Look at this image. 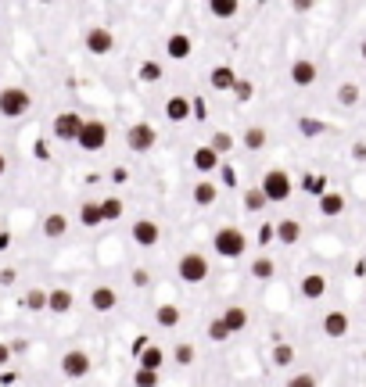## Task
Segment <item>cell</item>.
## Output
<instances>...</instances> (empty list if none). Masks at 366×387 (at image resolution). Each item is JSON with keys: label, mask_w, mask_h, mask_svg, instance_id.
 <instances>
[{"label": "cell", "mask_w": 366, "mask_h": 387, "mask_svg": "<svg viewBox=\"0 0 366 387\" xmlns=\"http://www.w3.org/2000/svg\"><path fill=\"white\" fill-rule=\"evenodd\" d=\"M316 76H319V69H316L313 61H294V64H291V83H294V86H313Z\"/></svg>", "instance_id": "4fadbf2b"}, {"label": "cell", "mask_w": 366, "mask_h": 387, "mask_svg": "<svg viewBox=\"0 0 366 387\" xmlns=\"http://www.w3.org/2000/svg\"><path fill=\"white\" fill-rule=\"evenodd\" d=\"M208 337H212V341H226V337H230L226 322H223V319H212V322H208Z\"/></svg>", "instance_id": "74e56055"}, {"label": "cell", "mask_w": 366, "mask_h": 387, "mask_svg": "<svg viewBox=\"0 0 366 387\" xmlns=\"http://www.w3.org/2000/svg\"><path fill=\"white\" fill-rule=\"evenodd\" d=\"M319 212L323 215H341L344 212V198H341V194H334V190H327L319 198Z\"/></svg>", "instance_id": "484cf974"}, {"label": "cell", "mask_w": 366, "mask_h": 387, "mask_svg": "<svg viewBox=\"0 0 366 387\" xmlns=\"http://www.w3.org/2000/svg\"><path fill=\"white\" fill-rule=\"evenodd\" d=\"M172 359H176L180 366H190V362H194V348H190V344H180V348H176V355H172Z\"/></svg>", "instance_id": "ab89813d"}, {"label": "cell", "mask_w": 366, "mask_h": 387, "mask_svg": "<svg viewBox=\"0 0 366 387\" xmlns=\"http://www.w3.org/2000/svg\"><path fill=\"white\" fill-rule=\"evenodd\" d=\"M258 187H263L266 201H288V198H291V190H294V183H291V176H288L284 169H269Z\"/></svg>", "instance_id": "3957f363"}, {"label": "cell", "mask_w": 366, "mask_h": 387, "mask_svg": "<svg viewBox=\"0 0 366 387\" xmlns=\"http://www.w3.org/2000/svg\"><path fill=\"white\" fill-rule=\"evenodd\" d=\"M155 319H158V327H176V322H180V309L176 305H158Z\"/></svg>", "instance_id": "4316f807"}, {"label": "cell", "mask_w": 366, "mask_h": 387, "mask_svg": "<svg viewBox=\"0 0 366 387\" xmlns=\"http://www.w3.org/2000/svg\"><path fill=\"white\" fill-rule=\"evenodd\" d=\"M72 301H76V298H72V291L58 287V291H51V305H47V309H51V312H58V316H65V312L72 309Z\"/></svg>", "instance_id": "d4e9b609"}, {"label": "cell", "mask_w": 366, "mask_h": 387, "mask_svg": "<svg viewBox=\"0 0 366 387\" xmlns=\"http://www.w3.org/2000/svg\"><path fill=\"white\" fill-rule=\"evenodd\" d=\"M294 359V348H291V344H276V348H273V362L276 366H288Z\"/></svg>", "instance_id": "d590c367"}, {"label": "cell", "mask_w": 366, "mask_h": 387, "mask_svg": "<svg viewBox=\"0 0 366 387\" xmlns=\"http://www.w3.org/2000/svg\"><path fill=\"white\" fill-rule=\"evenodd\" d=\"M101 212H104V223H115L119 215H122V201L119 198H104L101 201Z\"/></svg>", "instance_id": "4dcf8cb0"}, {"label": "cell", "mask_w": 366, "mask_h": 387, "mask_svg": "<svg viewBox=\"0 0 366 387\" xmlns=\"http://www.w3.org/2000/svg\"><path fill=\"white\" fill-rule=\"evenodd\" d=\"M86 51H90V54H108V51H112L115 47V36H112V29H104V26H97V29H90V33H86Z\"/></svg>", "instance_id": "9c48e42d"}, {"label": "cell", "mask_w": 366, "mask_h": 387, "mask_svg": "<svg viewBox=\"0 0 366 387\" xmlns=\"http://www.w3.org/2000/svg\"><path fill=\"white\" fill-rule=\"evenodd\" d=\"M319 187H323V180H319V176H316V180H313V176L306 180V190H309V194H323Z\"/></svg>", "instance_id": "ee69618b"}, {"label": "cell", "mask_w": 366, "mask_h": 387, "mask_svg": "<svg viewBox=\"0 0 366 387\" xmlns=\"http://www.w3.org/2000/svg\"><path fill=\"white\" fill-rule=\"evenodd\" d=\"M194 169H201V172H212L215 165H219V155H215V150L212 147H198V150H194Z\"/></svg>", "instance_id": "603a6c76"}, {"label": "cell", "mask_w": 366, "mask_h": 387, "mask_svg": "<svg viewBox=\"0 0 366 387\" xmlns=\"http://www.w3.org/2000/svg\"><path fill=\"white\" fill-rule=\"evenodd\" d=\"M165 115H169V122H187L194 115V101H187V97H169Z\"/></svg>", "instance_id": "8fae6325"}, {"label": "cell", "mask_w": 366, "mask_h": 387, "mask_svg": "<svg viewBox=\"0 0 366 387\" xmlns=\"http://www.w3.org/2000/svg\"><path fill=\"white\" fill-rule=\"evenodd\" d=\"M269 201H266V194H263V187H255V190H248L244 194V208L248 212H258V208H266Z\"/></svg>", "instance_id": "83f0119b"}, {"label": "cell", "mask_w": 366, "mask_h": 387, "mask_svg": "<svg viewBox=\"0 0 366 387\" xmlns=\"http://www.w3.org/2000/svg\"><path fill=\"white\" fill-rule=\"evenodd\" d=\"M155 140H158V133H155V126H147V122H137V126H129V133H126V144H129V150H151L155 147Z\"/></svg>", "instance_id": "5b68a950"}, {"label": "cell", "mask_w": 366, "mask_h": 387, "mask_svg": "<svg viewBox=\"0 0 366 387\" xmlns=\"http://www.w3.org/2000/svg\"><path fill=\"white\" fill-rule=\"evenodd\" d=\"M176 273H180L183 284H201V280L208 276V258H205V255H198V251H187V255L180 258Z\"/></svg>", "instance_id": "277c9868"}, {"label": "cell", "mask_w": 366, "mask_h": 387, "mask_svg": "<svg viewBox=\"0 0 366 387\" xmlns=\"http://www.w3.org/2000/svg\"><path fill=\"white\" fill-rule=\"evenodd\" d=\"M15 280H18V273H15V269H0V284H4V287H11Z\"/></svg>", "instance_id": "7bdbcfd3"}, {"label": "cell", "mask_w": 366, "mask_h": 387, "mask_svg": "<svg viewBox=\"0 0 366 387\" xmlns=\"http://www.w3.org/2000/svg\"><path fill=\"white\" fill-rule=\"evenodd\" d=\"M79 223H83V226H90V230L101 226V223H104L101 201H83V205H79Z\"/></svg>", "instance_id": "e0dca14e"}, {"label": "cell", "mask_w": 366, "mask_h": 387, "mask_svg": "<svg viewBox=\"0 0 366 387\" xmlns=\"http://www.w3.org/2000/svg\"><path fill=\"white\" fill-rule=\"evenodd\" d=\"M61 373L65 377H69V380H83L86 373H90V355H86V352H65L61 355Z\"/></svg>", "instance_id": "8992f818"}, {"label": "cell", "mask_w": 366, "mask_h": 387, "mask_svg": "<svg viewBox=\"0 0 366 387\" xmlns=\"http://www.w3.org/2000/svg\"><path fill=\"white\" fill-rule=\"evenodd\" d=\"M208 11L219 15V18H233V15H237V0H212Z\"/></svg>", "instance_id": "f1b7e54d"}, {"label": "cell", "mask_w": 366, "mask_h": 387, "mask_svg": "<svg viewBox=\"0 0 366 387\" xmlns=\"http://www.w3.org/2000/svg\"><path fill=\"white\" fill-rule=\"evenodd\" d=\"M140 79H144V83H158V79H162V64H158V61H144V64H140Z\"/></svg>", "instance_id": "836d02e7"}, {"label": "cell", "mask_w": 366, "mask_h": 387, "mask_svg": "<svg viewBox=\"0 0 366 387\" xmlns=\"http://www.w3.org/2000/svg\"><path fill=\"white\" fill-rule=\"evenodd\" d=\"M273 258H255V262H251V276H258V280H269L273 276Z\"/></svg>", "instance_id": "d6a6232c"}, {"label": "cell", "mask_w": 366, "mask_h": 387, "mask_svg": "<svg viewBox=\"0 0 366 387\" xmlns=\"http://www.w3.org/2000/svg\"><path fill=\"white\" fill-rule=\"evenodd\" d=\"M219 319L226 322V330H230V334H241V330L248 327V312H244L241 305H230V309H226Z\"/></svg>", "instance_id": "ac0fdd59"}, {"label": "cell", "mask_w": 366, "mask_h": 387, "mask_svg": "<svg viewBox=\"0 0 366 387\" xmlns=\"http://www.w3.org/2000/svg\"><path fill=\"white\" fill-rule=\"evenodd\" d=\"M208 147H212V150H215V155H226V150H230V147H233V137H230V133H215V137H212V144H208Z\"/></svg>", "instance_id": "e575fe53"}, {"label": "cell", "mask_w": 366, "mask_h": 387, "mask_svg": "<svg viewBox=\"0 0 366 387\" xmlns=\"http://www.w3.org/2000/svg\"><path fill=\"white\" fill-rule=\"evenodd\" d=\"M147 280H151V276H147L144 269H137V273H133V284H137V287H147Z\"/></svg>", "instance_id": "f6af8a7d"}, {"label": "cell", "mask_w": 366, "mask_h": 387, "mask_svg": "<svg viewBox=\"0 0 366 387\" xmlns=\"http://www.w3.org/2000/svg\"><path fill=\"white\" fill-rule=\"evenodd\" d=\"M133 384H137V387H158V373H151V370H137Z\"/></svg>", "instance_id": "f35d334b"}, {"label": "cell", "mask_w": 366, "mask_h": 387, "mask_svg": "<svg viewBox=\"0 0 366 387\" xmlns=\"http://www.w3.org/2000/svg\"><path fill=\"white\" fill-rule=\"evenodd\" d=\"M137 355H140V370H151V373H158V370H162V362H165V352L155 348V344H147V348L137 352Z\"/></svg>", "instance_id": "d6986e66"}, {"label": "cell", "mask_w": 366, "mask_h": 387, "mask_svg": "<svg viewBox=\"0 0 366 387\" xmlns=\"http://www.w3.org/2000/svg\"><path fill=\"white\" fill-rule=\"evenodd\" d=\"M8 244H11V237H8V233H0V251H4Z\"/></svg>", "instance_id": "7dc6e473"}, {"label": "cell", "mask_w": 366, "mask_h": 387, "mask_svg": "<svg viewBox=\"0 0 366 387\" xmlns=\"http://www.w3.org/2000/svg\"><path fill=\"white\" fill-rule=\"evenodd\" d=\"M338 101L341 104H356L359 101V90H356L352 83H344V86H338Z\"/></svg>", "instance_id": "8d00e7d4"}, {"label": "cell", "mask_w": 366, "mask_h": 387, "mask_svg": "<svg viewBox=\"0 0 366 387\" xmlns=\"http://www.w3.org/2000/svg\"><path fill=\"white\" fill-rule=\"evenodd\" d=\"M363 61H366V43H363Z\"/></svg>", "instance_id": "681fc988"}, {"label": "cell", "mask_w": 366, "mask_h": 387, "mask_svg": "<svg viewBox=\"0 0 366 387\" xmlns=\"http://www.w3.org/2000/svg\"><path fill=\"white\" fill-rule=\"evenodd\" d=\"M212 248L219 251L223 258H241V255H244V248H248V241H244V233L237 230V226H223V230H215Z\"/></svg>", "instance_id": "7a4b0ae2"}, {"label": "cell", "mask_w": 366, "mask_h": 387, "mask_svg": "<svg viewBox=\"0 0 366 387\" xmlns=\"http://www.w3.org/2000/svg\"><path fill=\"white\" fill-rule=\"evenodd\" d=\"M76 144H79L83 150H101V147L108 144V126H104V122H97V119H94V122H86Z\"/></svg>", "instance_id": "ba28073f"}, {"label": "cell", "mask_w": 366, "mask_h": 387, "mask_svg": "<svg viewBox=\"0 0 366 387\" xmlns=\"http://www.w3.org/2000/svg\"><path fill=\"white\" fill-rule=\"evenodd\" d=\"M288 387H316V377L313 373H298V377L288 380Z\"/></svg>", "instance_id": "60d3db41"}, {"label": "cell", "mask_w": 366, "mask_h": 387, "mask_svg": "<svg viewBox=\"0 0 366 387\" xmlns=\"http://www.w3.org/2000/svg\"><path fill=\"white\" fill-rule=\"evenodd\" d=\"M215 194H219V190H215L212 183H198V187H194V201H198V205H212Z\"/></svg>", "instance_id": "1f68e13d"}, {"label": "cell", "mask_w": 366, "mask_h": 387, "mask_svg": "<svg viewBox=\"0 0 366 387\" xmlns=\"http://www.w3.org/2000/svg\"><path fill=\"white\" fill-rule=\"evenodd\" d=\"M158 237H162V230H158L155 219H137V223H133V241H137L140 248H155Z\"/></svg>", "instance_id": "30bf717a"}, {"label": "cell", "mask_w": 366, "mask_h": 387, "mask_svg": "<svg viewBox=\"0 0 366 387\" xmlns=\"http://www.w3.org/2000/svg\"><path fill=\"white\" fill-rule=\"evenodd\" d=\"M65 230H69V219H65L61 212H51L47 219H43V233H47L51 241H58V237H65Z\"/></svg>", "instance_id": "44dd1931"}, {"label": "cell", "mask_w": 366, "mask_h": 387, "mask_svg": "<svg viewBox=\"0 0 366 387\" xmlns=\"http://www.w3.org/2000/svg\"><path fill=\"white\" fill-rule=\"evenodd\" d=\"M4 172H8V158H4V155H0V176H4Z\"/></svg>", "instance_id": "c3c4849f"}, {"label": "cell", "mask_w": 366, "mask_h": 387, "mask_svg": "<svg viewBox=\"0 0 366 387\" xmlns=\"http://www.w3.org/2000/svg\"><path fill=\"white\" fill-rule=\"evenodd\" d=\"M323 334L327 337H344L349 334V316L344 312H327L323 316Z\"/></svg>", "instance_id": "2e32d148"}, {"label": "cell", "mask_w": 366, "mask_h": 387, "mask_svg": "<svg viewBox=\"0 0 366 387\" xmlns=\"http://www.w3.org/2000/svg\"><path fill=\"white\" fill-rule=\"evenodd\" d=\"M165 47H169V58H176V61H183V58L190 54V36H183V33H172V36H169V43H165Z\"/></svg>", "instance_id": "7402d4cb"}, {"label": "cell", "mask_w": 366, "mask_h": 387, "mask_svg": "<svg viewBox=\"0 0 366 387\" xmlns=\"http://www.w3.org/2000/svg\"><path fill=\"white\" fill-rule=\"evenodd\" d=\"M301 294H306V298H323V294H327V276H323V273H309V276H301Z\"/></svg>", "instance_id": "9a60e30c"}, {"label": "cell", "mask_w": 366, "mask_h": 387, "mask_svg": "<svg viewBox=\"0 0 366 387\" xmlns=\"http://www.w3.org/2000/svg\"><path fill=\"white\" fill-rule=\"evenodd\" d=\"M244 147L248 150H263L266 147V129H258V126L248 129V133H244Z\"/></svg>", "instance_id": "f546056e"}, {"label": "cell", "mask_w": 366, "mask_h": 387, "mask_svg": "<svg viewBox=\"0 0 366 387\" xmlns=\"http://www.w3.org/2000/svg\"><path fill=\"white\" fill-rule=\"evenodd\" d=\"M208 79H212V86H215V90H233V86L241 83V79H237V72L230 69V64H215Z\"/></svg>", "instance_id": "5bb4252c"}, {"label": "cell", "mask_w": 366, "mask_h": 387, "mask_svg": "<svg viewBox=\"0 0 366 387\" xmlns=\"http://www.w3.org/2000/svg\"><path fill=\"white\" fill-rule=\"evenodd\" d=\"M90 305H94V312H112L119 305V294L112 287H94L90 291Z\"/></svg>", "instance_id": "7c38bea8"}, {"label": "cell", "mask_w": 366, "mask_h": 387, "mask_svg": "<svg viewBox=\"0 0 366 387\" xmlns=\"http://www.w3.org/2000/svg\"><path fill=\"white\" fill-rule=\"evenodd\" d=\"M11 362V348H8V344H0V366H8Z\"/></svg>", "instance_id": "bcb514c9"}, {"label": "cell", "mask_w": 366, "mask_h": 387, "mask_svg": "<svg viewBox=\"0 0 366 387\" xmlns=\"http://www.w3.org/2000/svg\"><path fill=\"white\" fill-rule=\"evenodd\" d=\"M233 94L241 97V101H248V97H251V83H248V79H241V83L233 86Z\"/></svg>", "instance_id": "b9f144b4"}, {"label": "cell", "mask_w": 366, "mask_h": 387, "mask_svg": "<svg viewBox=\"0 0 366 387\" xmlns=\"http://www.w3.org/2000/svg\"><path fill=\"white\" fill-rule=\"evenodd\" d=\"M29 108H33L29 90H22V86H4L0 90V115L4 119H22L29 115Z\"/></svg>", "instance_id": "6da1fadb"}, {"label": "cell", "mask_w": 366, "mask_h": 387, "mask_svg": "<svg viewBox=\"0 0 366 387\" xmlns=\"http://www.w3.org/2000/svg\"><path fill=\"white\" fill-rule=\"evenodd\" d=\"M298 237H301V226H298L294 219H280V223H276V241H280V244H294Z\"/></svg>", "instance_id": "cb8c5ba5"}, {"label": "cell", "mask_w": 366, "mask_h": 387, "mask_svg": "<svg viewBox=\"0 0 366 387\" xmlns=\"http://www.w3.org/2000/svg\"><path fill=\"white\" fill-rule=\"evenodd\" d=\"M83 126H86V122H83L76 112H61V115H54V137H58V140H79Z\"/></svg>", "instance_id": "52a82bcc"}, {"label": "cell", "mask_w": 366, "mask_h": 387, "mask_svg": "<svg viewBox=\"0 0 366 387\" xmlns=\"http://www.w3.org/2000/svg\"><path fill=\"white\" fill-rule=\"evenodd\" d=\"M22 305H26L29 312H43L51 305V291H40V287H33V291H26V298H22Z\"/></svg>", "instance_id": "ffe728a7"}]
</instances>
